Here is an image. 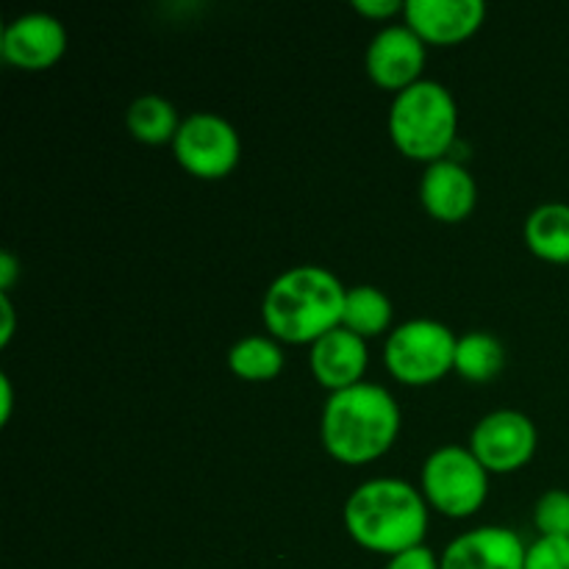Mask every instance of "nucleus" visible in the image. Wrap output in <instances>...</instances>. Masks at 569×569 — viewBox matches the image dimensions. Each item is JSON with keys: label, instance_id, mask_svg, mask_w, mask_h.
Returning a JSON list of instances; mask_svg holds the SVG:
<instances>
[{"label": "nucleus", "instance_id": "f257e3e1", "mask_svg": "<svg viewBox=\"0 0 569 569\" xmlns=\"http://www.w3.org/2000/svg\"><path fill=\"white\" fill-rule=\"evenodd\" d=\"M431 506L422 492L400 478H372L345 500V531L359 548L378 556H398L422 545Z\"/></svg>", "mask_w": 569, "mask_h": 569}, {"label": "nucleus", "instance_id": "f03ea898", "mask_svg": "<svg viewBox=\"0 0 569 569\" xmlns=\"http://www.w3.org/2000/svg\"><path fill=\"white\" fill-rule=\"evenodd\" d=\"M400 433V406L378 383H359L333 392L322 406L320 439L331 459L342 465H370L392 450Z\"/></svg>", "mask_w": 569, "mask_h": 569}, {"label": "nucleus", "instance_id": "7ed1b4c3", "mask_svg": "<svg viewBox=\"0 0 569 569\" xmlns=\"http://www.w3.org/2000/svg\"><path fill=\"white\" fill-rule=\"evenodd\" d=\"M348 287L326 267L300 264L270 283L261 303V320L272 339L287 345H315L342 326Z\"/></svg>", "mask_w": 569, "mask_h": 569}, {"label": "nucleus", "instance_id": "20e7f679", "mask_svg": "<svg viewBox=\"0 0 569 569\" xmlns=\"http://www.w3.org/2000/svg\"><path fill=\"white\" fill-rule=\"evenodd\" d=\"M459 131V106L445 83L422 78L395 94L389 106V139L411 161L437 164L448 159Z\"/></svg>", "mask_w": 569, "mask_h": 569}, {"label": "nucleus", "instance_id": "39448f33", "mask_svg": "<svg viewBox=\"0 0 569 569\" xmlns=\"http://www.w3.org/2000/svg\"><path fill=\"white\" fill-rule=\"evenodd\" d=\"M456 337L445 322L417 317L389 331L383 345V365L395 381L406 387H431L453 372Z\"/></svg>", "mask_w": 569, "mask_h": 569}, {"label": "nucleus", "instance_id": "423d86ee", "mask_svg": "<svg viewBox=\"0 0 569 569\" xmlns=\"http://www.w3.org/2000/svg\"><path fill=\"white\" fill-rule=\"evenodd\" d=\"M420 492L426 503L450 520L472 517L489 498V472L465 445H445L433 450L420 472Z\"/></svg>", "mask_w": 569, "mask_h": 569}, {"label": "nucleus", "instance_id": "0eeeda50", "mask_svg": "<svg viewBox=\"0 0 569 569\" xmlns=\"http://www.w3.org/2000/svg\"><path fill=\"white\" fill-rule=\"evenodd\" d=\"M172 153L189 176L220 181L237 170L242 159V139L226 117L214 111H194L183 117L172 142Z\"/></svg>", "mask_w": 569, "mask_h": 569}, {"label": "nucleus", "instance_id": "6e6552de", "mask_svg": "<svg viewBox=\"0 0 569 569\" xmlns=\"http://www.w3.org/2000/svg\"><path fill=\"white\" fill-rule=\"evenodd\" d=\"M539 445L537 426L528 415L498 409L481 417L470 433V450L489 476H509L533 459Z\"/></svg>", "mask_w": 569, "mask_h": 569}, {"label": "nucleus", "instance_id": "1a4fd4ad", "mask_svg": "<svg viewBox=\"0 0 569 569\" xmlns=\"http://www.w3.org/2000/svg\"><path fill=\"white\" fill-rule=\"evenodd\" d=\"M426 48L428 44L406 22L381 28L367 48V76L376 87L400 94L403 89L422 81V67L428 59Z\"/></svg>", "mask_w": 569, "mask_h": 569}, {"label": "nucleus", "instance_id": "9d476101", "mask_svg": "<svg viewBox=\"0 0 569 569\" xmlns=\"http://www.w3.org/2000/svg\"><path fill=\"white\" fill-rule=\"evenodd\" d=\"M0 53L17 70H50L67 53V28L44 11L20 14L3 28Z\"/></svg>", "mask_w": 569, "mask_h": 569}, {"label": "nucleus", "instance_id": "9b49d317", "mask_svg": "<svg viewBox=\"0 0 569 569\" xmlns=\"http://www.w3.org/2000/svg\"><path fill=\"white\" fill-rule=\"evenodd\" d=\"M487 6L481 0H409L403 20L426 44H461L483 26Z\"/></svg>", "mask_w": 569, "mask_h": 569}, {"label": "nucleus", "instance_id": "f8f14e48", "mask_svg": "<svg viewBox=\"0 0 569 569\" xmlns=\"http://www.w3.org/2000/svg\"><path fill=\"white\" fill-rule=\"evenodd\" d=\"M528 545L503 526H483L461 533L445 548L442 569H526Z\"/></svg>", "mask_w": 569, "mask_h": 569}, {"label": "nucleus", "instance_id": "ddd939ff", "mask_svg": "<svg viewBox=\"0 0 569 569\" xmlns=\"http://www.w3.org/2000/svg\"><path fill=\"white\" fill-rule=\"evenodd\" d=\"M367 361H370L367 339L356 337L353 331H348V328L342 326L317 339V342L311 345L309 356L311 376H315L317 383L326 387L331 395L365 383Z\"/></svg>", "mask_w": 569, "mask_h": 569}, {"label": "nucleus", "instance_id": "4468645a", "mask_svg": "<svg viewBox=\"0 0 569 569\" xmlns=\"http://www.w3.org/2000/svg\"><path fill=\"white\" fill-rule=\"evenodd\" d=\"M422 209L439 222L467 220L478 203V187L472 172L453 159H442L437 164L426 167V176L420 181Z\"/></svg>", "mask_w": 569, "mask_h": 569}, {"label": "nucleus", "instance_id": "2eb2a0df", "mask_svg": "<svg viewBox=\"0 0 569 569\" xmlns=\"http://www.w3.org/2000/svg\"><path fill=\"white\" fill-rule=\"evenodd\" d=\"M526 248L550 264H569V203L550 200L537 206L522 226Z\"/></svg>", "mask_w": 569, "mask_h": 569}, {"label": "nucleus", "instance_id": "dca6fc26", "mask_svg": "<svg viewBox=\"0 0 569 569\" xmlns=\"http://www.w3.org/2000/svg\"><path fill=\"white\" fill-rule=\"evenodd\" d=\"M395 306L383 289L361 283V287H350L345 295L342 309V328L353 331L361 339H376L381 333L392 331Z\"/></svg>", "mask_w": 569, "mask_h": 569}, {"label": "nucleus", "instance_id": "f3484780", "mask_svg": "<svg viewBox=\"0 0 569 569\" xmlns=\"http://www.w3.org/2000/svg\"><path fill=\"white\" fill-rule=\"evenodd\" d=\"M181 122L176 106L161 94H142L126 111L128 133L144 144H172Z\"/></svg>", "mask_w": 569, "mask_h": 569}, {"label": "nucleus", "instance_id": "a211bd4d", "mask_svg": "<svg viewBox=\"0 0 569 569\" xmlns=\"http://www.w3.org/2000/svg\"><path fill=\"white\" fill-rule=\"evenodd\" d=\"M506 367V348L498 337L487 331H472L459 337L456 342L453 372H459L465 381L487 383L500 376Z\"/></svg>", "mask_w": 569, "mask_h": 569}, {"label": "nucleus", "instance_id": "6ab92c4d", "mask_svg": "<svg viewBox=\"0 0 569 569\" xmlns=\"http://www.w3.org/2000/svg\"><path fill=\"white\" fill-rule=\"evenodd\" d=\"M228 370L250 383L276 381L283 370V350L272 337H244L228 350Z\"/></svg>", "mask_w": 569, "mask_h": 569}, {"label": "nucleus", "instance_id": "aec40b11", "mask_svg": "<svg viewBox=\"0 0 569 569\" xmlns=\"http://www.w3.org/2000/svg\"><path fill=\"white\" fill-rule=\"evenodd\" d=\"M533 526L539 537H567L569 539V492L550 489L533 506Z\"/></svg>", "mask_w": 569, "mask_h": 569}, {"label": "nucleus", "instance_id": "412c9836", "mask_svg": "<svg viewBox=\"0 0 569 569\" xmlns=\"http://www.w3.org/2000/svg\"><path fill=\"white\" fill-rule=\"evenodd\" d=\"M526 569H569V539L539 537L528 545Z\"/></svg>", "mask_w": 569, "mask_h": 569}, {"label": "nucleus", "instance_id": "4be33fe9", "mask_svg": "<svg viewBox=\"0 0 569 569\" xmlns=\"http://www.w3.org/2000/svg\"><path fill=\"white\" fill-rule=\"evenodd\" d=\"M387 569H442V559L428 545H417V548L392 556L387 561Z\"/></svg>", "mask_w": 569, "mask_h": 569}, {"label": "nucleus", "instance_id": "5701e85b", "mask_svg": "<svg viewBox=\"0 0 569 569\" xmlns=\"http://www.w3.org/2000/svg\"><path fill=\"white\" fill-rule=\"evenodd\" d=\"M350 9L361 17H370V20L387 22L392 20V17L403 14L406 3H400V0H353Z\"/></svg>", "mask_w": 569, "mask_h": 569}, {"label": "nucleus", "instance_id": "b1692460", "mask_svg": "<svg viewBox=\"0 0 569 569\" xmlns=\"http://www.w3.org/2000/svg\"><path fill=\"white\" fill-rule=\"evenodd\" d=\"M17 278H20V261L6 250V253H0V295H9Z\"/></svg>", "mask_w": 569, "mask_h": 569}, {"label": "nucleus", "instance_id": "393cba45", "mask_svg": "<svg viewBox=\"0 0 569 569\" xmlns=\"http://www.w3.org/2000/svg\"><path fill=\"white\" fill-rule=\"evenodd\" d=\"M0 317H3V326H0V345H9L11 337H14V306H11V295H0Z\"/></svg>", "mask_w": 569, "mask_h": 569}, {"label": "nucleus", "instance_id": "a878e982", "mask_svg": "<svg viewBox=\"0 0 569 569\" xmlns=\"http://www.w3.org/2000/svg\"><path fill=\"white\" fill-rule=\"evenodd\" d=\"M11 406H14V392H11L9 376H0V426L11 420Z\"/></svg>", "mask_w": 569, "mask_h": 569}]
</instances>
